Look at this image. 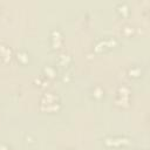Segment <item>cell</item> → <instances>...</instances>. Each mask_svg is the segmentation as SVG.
<instances>
[{
	"label": "cell",
	"instance_id": "obj_6",
	"mask_svg": "<svg viewBox=\"0 0 150 150\" xmlns=\"http://www.w3.org/2000/svg\"><path fill=\"white\" fill-rule=\"evenodd\" d=\"M0 56H1V59L5 62L9 61L11 57H12V50H11V48L8 46H6V45H0Z\"/></svg>",
	"mask_w": 150,
	"mask_h": 150
},
{
	"label": "cell",
	"instance_id": "obj_5",
	"mask_svg": "<svg viewBox=\"0 0 150 150\" xmlns=\"http://www.w3.org/2000/svg\"><path fill=\"white\" fill-rule=\"evenodd\" d=\"M52 47L53 48H60V46L62 45V34L59 29H54L52 30Z\"/></svg>",
	"mask_w": 150,
	"mask_h": 150
},
{
	"label": "cell",
	"instance_id": "obj_15",
	"mask_svg": "<svg viewBox=\"0 0 150 150\" xmlns=\"http://www.w3.org/2000/svg\"><path fill=\"white\" fill-rule=\"evenodd\" d=\"M0 150H13V149L8 148V146H7V145H5V144H1V145H0Z\"/></svg>",
	"mask_w": 150,
	"mask_h": 150
},
{
	"label": "cell",
	"instance_id": "obj_7",
	"mask_svg": "<svg viewBox=\"0 0 150 150\" xmlns=\"http://www.w3.org/2000/svg\"><path fill=\"white\" fill-rule=\"evenodd\" d=\"M71 61V57L69 54L67 53H63V54H60L59 57H57V62L61 64V66H68Z\"/></svg>",
	"mask_w": 150,
	"mask_h": 150
},
{
	"label": "cell",
	"instance_id": "obj_11",
	"mask_svg": "<svg viewBox=\"0 0 150 150\" xmlns=\"http://www.w3.org/2000/svg\"><path fill=\"white\" fill-rule=\"evenodd\" d=\"M117 11L121 13V14H123V15H127L128 14V6H127V4H124V2H122V4H118V6H117Z\"/></svg>",
	"mask_w": 150,
	"mask_h": 150
},
{
	"label": "cell",
	"instance_id": "obj_10",
	"mask_svg": "<svg viewBox=\"0 0 150 150\" xmlns=\"http://www.w3.org/2000/svg\"><path fill=\"white\" fill-rule=\"evenodd\" d=\"M18 60H19L20 62H22V63H26V62L28 61V54H27L26 52H23V50L19 52V53H18Z\"/></svg>",
	"mask_w": 150,
	"mask_h": 150
},
{
	"label": "cell",
	"instance_id": "obj_1",
	"mask_svg": "<svg viewBox=\"0 0 150 150\" xmlns=\"http://www.w3.org/2000/svg\"><path fill=\"white\" fill-rule=\"evenodd\" d=\"M40 108L45 111H55L60 108L59 103V96L55 95L54 93H45L41 102H40Z\"/></svg>",
	"mask_w": 150,
	"mask_h": 150
},
{
	"label": "cell",
	"instance_id": "obj_13",
	"mask_svg": "<svg viewBox=\"0 0 150 150\" xmlns=\"http://www.w3.org/2000/svg\"><path fill=\"white\" fill-rule=\"evenodd\" d=\"M132 30H134V28L131 27V26H124L123 27V29H122V33L124 34V35H130L131 33H132Z\"/></svg>",
	"mask_w": 150,
	"mask_h": 150
},
{
	"label": "cell",
	"instance_id": "obj_8",
	"mask_svg": "<svg viewBox=\"0 0 150 150\" xmlns=\"http://www.w3.org/2000/svg\"><path fill=\"white\" fill-rule=\"evenodd\" d=\"M43 73L46 75V77H48V79H53L56 75V71H55V69L52 66H46L43 68Z\"/></svg>",
	"mask_w": 150,
	"mask_h": 150
},
{
	"label": "cell",
	"instance_id": "obj_14",
	"mask_svg": "<svg viewBox=\"0 0 150 150\" xmlns=\"http://www.w3.org/2000/svg\"><path fill=\"white\" fill-rule=\"evenodd\" d=\"M36 83H40V86H46L47 83H48V81H45V80H42V79H36Z\"/></svg>",
	"mask_w": 150,
	"mask_h": 150
},
{
	"label": "cell",
	"instance_id": "obj_9",
	"mask_svg": "<svg viewBox=\"0 0 150 150\" xmlns=\"http://www.w3.org/2000/svg\"><path fill=\"white\" fill-rule=\"evenodd\" d=\"M128 73H129L130 76H132V77H137V76H139V75L142 74V70H141V68H139L138 66H132L131 68H129Z\"/></svg>",
	"mask_w": 150,
	"mask_h": 150
},
{
	"label": "cell",
	"instance_id": "obj_12",
	"mask_svg": "<svg viewBox=\"0 0 150 150\" xmlns=\"http://www.w3.org/2000/svg\"><path fill=\"white\" fill-rule=\"evenodd\" d=\"M93 94L96 98H101L103 96V89L101 87H95L94 90H93Z\"/></svg>",
	"mask_w": 150,
	"mask_h": 150
},
{
	"label": "cell",
	"instance_id": "obj_2",
	"mask_svg": "<svg viewBox=\"0 0 150 150\" xmlns=\"http://www.w3.org/2000/svg\"><path fill=\"white\" fill-rule=\"evenodd\" d=\"M129 94H130L129 88L125 87V86H121L118 88V93H117V96L115 98L116 104H118V105H128V103H129Z\"/></svg>",
	"mask_w": 150,
	"mask_h": 150
},
{
	"label": "cell",
	"instance_id": "obj_3",
	"mask_svg": "<svg viewBox=\"0 0 150 150\" xmlns=\"http://www.w3.org/2000/svg\"><path fill=\"white\" fill-rule=\"evenodd\" d=\"M129 142V138L128 137H107L104 139V144L108 145V146H120V145H123V144H127Z\"/></svg>",
	"mask_w": 150,
	"mask_h": 150
},
{
	"label": "cell",
	"instance_id": "obj_4",
	"mask_svg": "<svg viewBox=\"0 0 150 150\" xmlns=\"http://www.w3.org/2000/svg\"><path fill=\"white\" fill-rule=\"evenodd\" d=\"M117 43V41L115 39H105V40H101L96 43L95 46V52H101L103 48H109V47H114Z\"/></svg>",
	"mask_w": 150,
	"mask_h": 150
}]
</instances>
